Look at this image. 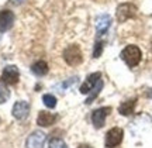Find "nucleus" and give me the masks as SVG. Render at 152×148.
<instances>
[{
  "instance_id": "f257e3e1",
  "label": "nucleus",
  "mask_w": 152,
  "mask_h": 148,
  "mask_svg": "<svg viewBox=\"0 0 152 148\" xmlns=\"http://www.w3.org/2000/svg\"><path fill=\"white\" fill-rule=\"evenodd\" d=\"M141 58H142L141 49L138 48L137 45H127L121 51V59L124 61L130 68H134V66L138 65L141 62Z\"/></svg>"
},
{
  "instance_id": "f03ea898",
  "label": "nucleus",
  "mask_w": 152,
  "mask_h": 148,
  "mask_svg": "<svg viewBox=\"0 0 152 148\" xmlns=\"http://www.w3.org/2000/svg\"><path fill=\"white\" fill-rule=\"evenodd\" d=\"M64 59H65L66 64H69L72 66L80 65L82 61H83V55H82V51L77 45H69L66 47L65 51H64Z\"/></svg>"
},
{
  "instance_id": "7ed1b4c3",
  "label": "nucleus",
  "mask_w": 152,
  "mask_h": 148,
  "mask_svg": "<svg viewBox=\"0 0 152 148\" xmlns=\"http://www.w3.org/2000/svg\"><path fill=\"white\" fill-rule=\"evenodd\" d=\"M115 16H117V20L120 23H124L137 16V7L132 3H123L117 7Z\"/></svg>"
},
{
  "instance_id": "20e7f679",
  "label": "nucleus",
  "mask_w": 152,
  "mask_h": 148,
  "mask_svg": "<svg viewBox=\"0 0 152 148\" xmlns=\"http://www.w3.org/2000/svg\"><path fill=\"white\" fill-rule=\"evenodd\" d=\"M123 137H124V133L120 127H113L111 130L107 131L106 134V147L107 148H114L117 147L118 144H121L123 141Z\"/></svg>"
},
{
  "instance_id": "39448f33",
  "label": "nucleus",
  "mask_w": 152,
  "mask_h": 148,
  "mask_svg": "<svg viewBox=\"0 0 152 148\" xmlns=\"http://www.w3.org/2000/svg\"><path fill=\"white\" fill-rule=\"evenodd\" d=\"M45 140H47V136L42 131L37 130V131L31 133L28 136L27 141H26V147L27 148H44Z\"/></svg>"
},
{
  "instance_id": "423d86ee",
  "label": "nucleus",
  "mask_w": 152,
  "mask_h": 148,
  "mask_svg": "<svg viewBox=\"0 0 152 148\" xmlns=\"http://www.w3.org/2000/svg\"><path fill=\"white\" fill-rule=\"evenodd\" d=\"M111 113V107H100V109H96L92 113V121L93 126L96 128H102L106 123V117Z\"/></svg>"
},
{
  "instance_id": "0eeeda50",
  "label": "nucleus",
  "mask_w": 152,
  "mask_h": 148,
  "mask_svg": "<svg viewBox=\"0 0 152 148\" xmlns=\"http://www.w3.org/2000/svg\"><path fill=\"white\" fill-rule=\"evenodd\" d=\"M11 113H13V117L17 119V120H24V119H27L28 113H30V104H28V102H24V100L16 102L14 106H13Z\"/></svg>"
},
{
  "instance_id": "6e6552de",
  "label": "nucleus",
  "mask_w": 152,
  "mask_h": 148,
  "mask_svg": "<svg viewBox=\"0 0 152 148\" xmlns=\"http://www.w3.org/2000/svg\"><path fill=\"white\" fill-rule=\"evenodd\" d=\"M18 78H20V72L17 69V66L14 65L6 66L3 73H1V81L7 85H16L18 82Z\"/></svg>"
},
{
  "instance_id": "1a4fd4ad",
  "label": "nucleus",
  "mask_w": 152,
  "mask_h": 148,
  "mask_svg": "<svg viewBox=\"0 0 152 148\" xmlns=\"http://www.w3.org/2000/svg\"><path fill=\"white\" fill-rule=\"evenodd\" d=\"M14 24V14L10 10H1L0 11V31L4 33L10 30Z\"/></svg>"
},
{
  "instance_id": "9d476101",
  "label": "nucleus",
  "mask_w": 152,
  "mask_h": 148,
  "mask_svg": "<svg viewBox=\"0 0 152 148\" xmlns=\"http://www.w3.org/2000/svg\"><path fill=\"white\" fill-rule=\"evenodd\" d=\"M111 26V17L109 14H100L96 20V30H97V35H104L107 33V30Z\"/></svg>"
},
{
  "instance_id": "9b49d317",
  "label": "nucleus",
  "mask_w": 152,
  "mask_h": 148,
  "mask_svg": "<svg viewBox=\"0 0 152 148\" xmlns=\"http://www.w3.org/2000/svg\"><path fill=\"white\" fill-rule=\"evenodd\" d=\"M100 78H102V73H100V72H94L92 75H89V76H87V81L80 86V93H83V95L90 93L93 90V88H94V86L97 85V82L100 81Z\"/></svg>"
},
{
  "instance_id": "f8f14e48",
  "label": "nucleus",
  "mask_w": 152,
  "mask_h": 148,
  "mask_svg": "<svg viewBox=\"0 0 152 148\" xmlns=\"http://www.w3.org/2000/svg\"><path fill=\"white\" fill-rule=\"evenodd\" d=\"M56 121V116L51 114L48 111H39V114L37 117V124L41 127H49L52 126Z\"/></svg>"
},
{
  "instance_id": "ddd939ff",
  "label": "nucleus",
  "mask_w": 152,
  "mask_h": 148,
  "mask_svg": "<svg viewBox=\"0 0 152 148\" xmlns=\"http://www.w3.org/2000/svg\"><path fill=\"white\" fill-rule=\"evenodd\" d=\"M137 104V99H131V100H127L124 103H121L118 106V113L123 116H130L134 113V109H135Z\"/></svg>"
},
{
  "instance_id": "4468645a",
  "label": "nucleus",
  "mask_w": 152,
  "mask_h": 148,
  "mask_svg": "<svg viewBox=\"0 0 152 148\" xmlns=\"http://www.w3.org/2000/svg\"><path fill=\"white\" fill-rule=\"evenodd\" d=\"M31 71H33V73L37 75V76H44V75H47L49 71L48 64H47L45 61H37L35 64H33Z\"/></svg>"
},
{
  "instance_id": "2eb2a0df",
  "label": "nucleus",
  "mask_w": 152,
  "mask_h": 148,
  "mask_svg": "<svg viewBox=\"0 0 152 148\" xmlns=\"http://www.w3.org/2000/svg\"><path fill=\"white\" fill-rule=\"evenodd\" d=\"M102 88H103V82H102V79L97 82V85L93 88V93H90V96L86 99V104H90L94 100V99L99 96V93H100V90H102Z\"/></svg>"
},
{
  "instance_id": "dca6fc26",
  "label": "nucleus",
  "mask_w": 152,
  "mask_h": 148,
  "mask_svg": "<svg viewBox=\"0 0 152 148\" xmlns=\"http://www.w3.org/2000/svg\"><path fill=\"white\" fill-rule=\"evenodd\" d=\"M42 102L48 109H54L55 106H56V97H55L54 95H44Z\"/></svg>"
},
{
  "instance_id": "f3484780",
  "label": "nucleus",
  "mask_w": 152,
  "mask_h": 148,
  "mask_svg": "<svg viewBox=\"0 0 152 148\" xmlns=\"http://www.w3.org/2000/svg\"><path fill=\"white\" fill-rule=\"evenodd\" d=\"M10 97V90L6 88L4 85H0V104L6 103Z\"/></svg>"
},
{
  "instance_id": "a211bd4d",
  "label": "nucleus",
  "mask_w": 152,
  "mask_h": 148,
  "mask_svg": "<svg viewBox=\"0 0 152 148\" xmlns=\"http://www.w3.org/2000/svg\"><path fill=\"white\" fill-rule=\"evenodd\" d=\"M48 148H68V145H66L65 141L61 140V138H51Z\"/></svg>"
},
{
  "instance_id": "6ab92c4d",
  "label": "nucleus",
  "mask_w": 152,
  "mask_h": 148,
  "mask_svg": "<svg viewBox=\"0 0 152 148\" xmlns=\"http://www.w3.org/2000/svg\"><path fill=\"white\" fill-rule=\"evenodd\" d=\"M103 41H97L94 44V51H93V58H99L102 52H103Z\"/></svg>"
},
{
  "instance_id": "aec40b11",
  "label": "nucleus",
  "mask_w": 152,
  "mask_h": 148,
  "mask_svg": "<svg viewBox=\"0 0 152 148\" xmlns=\"http://www.w3.org/2000/svg\"><path fill=\"white\" fill-rule=\"evenodd\" d=\"M11 1H13V3H16V4H18V3H21L23 0H11Z\"/></svg>"
},
{
  "instance_id": "412c9836",
  "label": "nucleus",
  "mask_w": 152,
  "mask_h": 148,
  "mask_svg": "<svg viewBox=\"0 0 152 148\" xmlns=\"http://www.w3.org/2000/svg\"><path fill=\"white\" fill-rule=\"evenodd\" d=\"M79 148H92V147H89V145H85V144H83V145H79Z\"/></svg>"
},
{
  "instance_id": "4be33fe9",
  "label": "nucleus",
  "mask_w": 152,
  "mask_h": 148,
  "mask_svg": "<svg viewBox=\"0 0 152 148\" xmlns=\"http://www.w3.org/2000/svg\"><path fill=\"white\" fill-rule=\"evenodd\" d=\"M148 95H149V97H152V90H151V92H149V93H148Z\"/></svg>"
}]
</instances>
